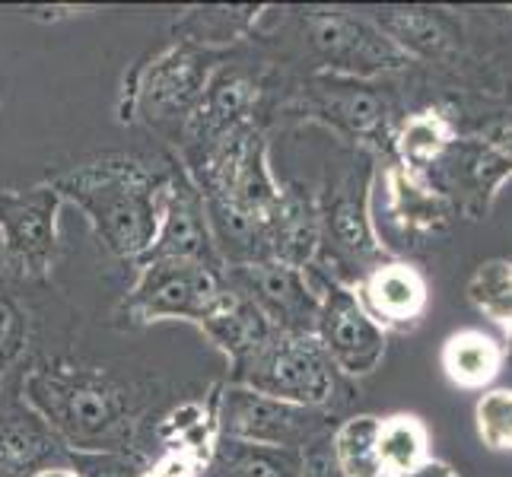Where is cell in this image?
<instances>
[{"label": "cell", "instance_id": "28", "mask_svg": "<svg viewBox=\"0 0 512 477\" xmlns=\"http://www.w3.org/2000/svg\"><path fill=\"white\" fill-rule=\"evenodd\" d=\"M210 420H217V388L207 398H188V401L175 404V408L160 420V427H156V439H160L166 449L179 446L185 436L201 430Z\"/></svg>", "mask_w": 512, "mask_h": 477}, {"label": "cell", "instance_id": "13", "mask_svg": "<svg viewBox=\"0 0 512 477\" xmlns=\"http://www.w3.org/2000/svg\"><path fill=\"white\" fill-rule=\"evenodd\" d=\"M70 452L42 414L23 401L20 388L0 395V477H35L51 468H70Z\"/></svg>", "mask_w": 512, "mask_h": 477}, {"label": "cell", "instance_id": "24", "mask_svg": "<svg viewBox=\"0 0 512 477\" xmlns=\"http://www.w3.org/2000/svg\"><path fill=\"white\" fill-rule=\"evenodd\" d=\"M29 350V315L0 280V395L20 388L23 360Z\"/></svg>", "mask_w": 512, "mask_h": 477}, {"label": "cell", "instance_id": "27", "mask_svg": "<svg viewBox=\"0 0 512 477\" xmlns=\"http://www.w3.org/2000/svg\"><path fill=\"white\" fill-rule=\"evenodd\" d=\"M481 443L493 452H512V388H490L474 408Z\"/></svg>", "mask_w": 512, "mask_h": 477}, {"label": "cell", "instance_id": "5", "mask_svg": "<svg viewBox=\"0 0 512 477\" xmlns=\"http://www.w3.org/2000/svg\"><path fill=\"white\" fill-rule=\"evenodd\" d=\"M226 299L229 287L223 271L194 261H150L140 264L134 287L118 306V318L128 325L182 318L201 328L226 306Z\"/></svg>", "mask_w": 512, "mask_h": 477}, {"label": "cell", "instance_id": "33", "mask_svg": "<svg viewBox=\"0 0 512 477\" xmlns=\"http://www.w3.org/2000/svg\"><path fill=\"white\" fill-rule=\"evenodd\" d=\"M35 477H80V471L70 465V468H51V471H42V474H35Z\"/></svg>", "mask_w": 512, "mask_h": 477}, {"label": "cell", "instance_id": "29", "mask_svg": "<svg viewBox=\"0 0 512 477\" xmlns=\"http://www.w3.org/2000/svg\"><path fill=\"white\" fill-rule=\"evenodd\" d=\"M74 468L80 477H140L147 465L140 462L137 452H102V455H77Z\"/></svg>", "mask_w": 512, "mask_h": 477}, {"label": "cell", "instance_id": "19", "mask_svg": "<svg viewBox=\"0 0 512 477\" xmlns=\"http://www.w3.org/2000/svg\"><path fill=\"white\" fill-rule=\"evenodd\" d=\"M201 477H303V452L249 446L220 436Z\"/></svg>", "mask_w": 512, "mask_h": 477}, {"label": "cell", "instance_id": "10", "mask_svg": "<svg viewBox=\"0 0 512 477\" xmlns=\"http://www.w3.org/2000/svg\"><path fill=\"white\" fill-rule=\"evenodd\" d=\"M315 338L344 376H369L385 357V328L363 309L357 290L338 280H331L325 293H319Z\"/></svg>", "mask_w": 512, "mask_h": 477}, {"label": "cell", "instance_id": "9", "mask_svg": "<svg viewBox=\"0 0 512 477\" xmlns=\"http://www.w3.org/2000/svg\"><path fill=\"white\" fill-rule=\"evenodd\" d=\"M150 261H194V264H207L214 271H226L214 245V233H210L204 194L179 166L169 172L156 236L150 242V249L137 258V268Z\"/></svg>", "mask_w": 512, "mask_h": 477}, {"label": "cell", "instance_id": "17", "mask_svg": "<svg viewBox=\"0 0 512 477\" xmlns=\"http://www.w3.org/2000/svg\"><path fill=\"white\" fill-rule=\"evenodd\" d=\"M303 112H312L315 118L331 121L350 134H369L382 125L385 102L379 93L360 83H344V80H319L309 99L303 102Z\"/></svg>", "mask_w": 512, "mask_h": 477}, {"label": "cell", "instance_id": "22", "mask_svg": "<svg viewBox=\"0 0 512 477\" xmlns=\"http://www.w3.org/2000/svg\"><path fill=\"white\" fill-rule=\"evenodd\" d=\"M430 436L423 420L414 414H392L379 417L376 433V455L382 477H408L430 458Z\"/></svg>", "mask_w": 512, "mask_h": 477}, {"label": "cell", "instance_id": "7", "mask_svg": "<svg viewBox=\"0 0 512 477\" xmlns=\"http://www.w3.org/2000/svg\"><path fill=\"white\" fill-rule=\"evenodd\" d=\"M61 204L48 182L0 191V255L16 280H45L55 268Z\"/></svg>", "mask_w": 512, "mask_h": 477}, {"label": "cell", "instance_id": "26", "mask_svg": "<svg viewBox=\"0 0 512 477\" xmlns=\"http://www.w3.org/2000/svg\"><path fill=\"white\" fill-rule=\"evenodd\" d=\"M468 296L493 322L512 325V264L506 261L481 264L468 284Z\"/></svg>", "mask_w": 512, "mask_h": 477}, {"label": "cell", "instance_id": "3", "mask_svg": "<svg viewBox=\"0 0 512 477\" xmlns=\"http://www.w3.org/2000/svg\"><path fill=\"white\" fill-rule=\"evenodd\" d=\"M220 61V51H204L172 39V45L156 51L153 58L131 67L121 90L118 118L125 125L144 121L150 128L182 134Z\"/></svg>", "mask_w": 512, "mask_h": 477}, {"label": "cell", "instance_id": "2", "mask_svg": "<svg viewBox=\"0 0 512 477\" xmlns=\"http://www.w3.org/2000/svg\"><path fill=\"white\" fill-rule=\"evenodd\" d=\"M169 172L153 169L137 156L105 153L51 175L48 185L61 194V201L83 210L99 242L115 258L137 264L156 236Z\"/></svg>", "mask_w": 512, "mask_h": 477}, {"label": "cell", "instance_id": "20", "mask_svg": "<svg viewBox=\"0 0 512 477\" xmlns=\"http://www.w3.org/2000/svg\"><path fill=\"white\" fill-rule=\"evenodd\" d=\"M503 366V347L478 328H465L443 344L446 376L462 388H487Z\"/></svg>", "mask_w": 512, "mask_h": 477}, {"label": "cell", "instance_id": "1", "mask_svg": "<svg viewBox=\"0 0 512 477\" xmlns=\"http://www.w3.org/2000/svg\"><path fill=\"white\" fill-rule=\"evenodd\" d=\"M20 395L70 452H134L140 427L137 395L105 369L67 360L35 363L20 379Z\"/></svg>", "mask_w": 512, "mask_h": 477}, {"label": "cell", "instance_id": "11", "mask_svg": "<svg viewBox=\"0 0 512 477\" xmlns=\"http://www.w3.org/2000/svg\"><path fill=\"white\" fill-rule=\"evenodd\" d=\"M226 287L261 309L268 322L284 334H315L319 293L309 287L306 271L287 268L280 261H255L242 268H226Z\"/></svg>", "mask_w": 512, "mask_h": 477}, {"label": "cell", "instance_id": "14", "mask_svg": "<svg viewBox=\"0 0 512 477\" xmlns=\"http://www.w3.org/2000/svg\"><path fill=\"white\" fill-rule=\"evenodd\" d=\"M357 299L382 328H411L427 309V280L408 261H379L360 280Z\"/></svg>", "mask_w": 512, "mask_h": 477}, {"label": "cell", "instance_id": "21", "mask_svg": "<svg viewBox=\"0 0 512 477\" xmlns=\"http://www.w3.org/2000/svg\"><path fill=\"white\" fill-rule=\"evenodd\" d=\"M319 220H322V239L328 233L341 252L353 258L379 252L373 223H369V210H366V191L353 188V182H347L341 191H334L331 204L322 210Z\"/></svg>", "mask_w": 512, "mask_h": 477}, {"label": "cell", "instance_id": "25", "mask_svg": "<svg viewBox=\"0 0 512 477\" xmlns=\"http://www.w3.org/2000/svg\"><path fill=\"white\" fill-rule=\"evenodd\" d=\"M449 144H452V128L446 125V118L436 112H423L408 118V125L401 128L398 156L408 169H423L436 163Z\"/></svg>", "mask_w": 512, "mask_h": 477}, {"label": "cell", "instance_id": "32", "mask_svg": "<svg viewBox=\"0 0 512 477\" xmlns=\"http://www.w3.org/2000/svg\"><path fill=\"white\" fill-rule=\"evenodd\" d=\"M80 13L77 7H45V10H26V16L32 20H61V16H74Z\"/></svg>", "mask_w": 512, "mask_h": 477}, {"label": "cell", "instance_id": "23", "mask_svg": "<svg viewBox=\"0 0 512 477\" xmlns=\"http://www.w3.org/2000/svg\"><path fill=\"white\" fill-rule=\"evenodd\" d=\"M376 433H379V417L373 414L350 417L331 433V458L338 465L341 477H382L379 455H376Z\"/></svg>", "mask_w": 512, "mask_h": 477}, {"label": "cell", "instance_id": "30", "mask_svg": "<svg viewBox=\"0 0 512 477\" xmlns=\"http://www.w3.org/2000/svg\"><path fill=\"white\" fill-rule=\"evenodd\" d=\"M204 468H207V462L201 455L172 446L156 458L153 465H147L144 471H140V477H201Z\"/></svg>", "mask_w": 512, "mask_h": 477}, {"label": "cell", "instance_id": "4", "mask_svg": "<svg viewBox=\"0 0 512 477\" xmlns=\"http://www.w3.org/2000/svg\"><path fill=\"white\" fill-rule=\"evenodd\" d=\"M229 382L255 388L271 398L328 411L334 392H338V369L315 334L274 331L258 350L229 366Z\"/></svg>", "mask_w": 512, "mask_h": 477}, {"label": "cell", "instance_id": "16", "mask_svg": "<svg viewBox=\"0 0 512 477\" xmlns=\"http://www.w3.org/2000/svg\"><path fill=\"white\" fill-rule=\"evenodd\" d=\"M268 7L255 4H220V7H191L172 26L175 42L198 45L204 51H220L242 39H255V26Z\"/></svg>", "mask_w": 512, "mask_h": 477}, {"label": "cell", "instance_id": "15", "mask_svg": "<svg viewBox=\"0 0 512 477\" xmlns=\"http://www.w3.org/2000/svg\"><path fill=\"white\" fill-rule=\"evenodd\" d=\"M271 258L287 268L306 271L322 249V220L303 188H280L277 207L268 223Z\"/></svg>", "mask_w": 512, "mask_h": 477}, {"label": "cell", "instance_id": "8", "mask_svg": "<svg viewBox=\"0 0 512 477\" xmlns=\"http://www.w3.org/2000/svg\"><path fill=\"white\" fill-rule=\"evenodd\" d=\"M296 39H303L322 64L341 74L366 77L401 64V51L373 23L338 10H309L299 16Z\"/></svg>", "mask_w": 512, "mask_h": 477}, {"label": "cell", "instance_id": "18", "mask_svg": "<svg viewBox=\"0 0 512 477\" xmlns=\"http://www.w3.org/2000/svg\"><path fill=\"white\" fill-rule=\"evenodd\" d=\"M201 328H204L207 338L223 350L229 366L245 360L252 350H258L277 331L268 318L261 315V309L255 303H249V299L233 293V290H229L226 306L214 318H207Z\"/></svg>", "mask_w": 512, "mask_h": 477}, {"label": "cell", "instance_id": "6", "mask_svg": "<svg viewBox=\"0 0 512 477\" xmlns=\"http://www.w3.org/2000/svg\"><path fill=\"white\" fill-rule=\"evenodd\" d=\"M217 430L236 443L306 452L328 439V411L226 382L217 385Z\"/></svg>", "mask_w": 512, "mask_h": 477}, {"label": "cell", "instance_id": "12", "mask_svg": "<svg viewBox=\"0 0 512 477\" xmlns=\"http://www.w3.org/2000/svg\"><path fill=\"white\" fill-rule=\"evenodd\" d=\"M261 99V77L249 64L220 61L207 80L204 96L185 121V150H198L236 131L255 128V109Z\"/></svg>", "mask_w": 512, "mask_h": 477}, {"label": "cell", "instance_id": "31", "mask_svg": "<svg viewBox=\"0 0 512 477\" xmlns=\"http://www.w3.org/2000/svg\"><path fill=\"white\" fill-rule=\"evenodd\" d=\"M408 477H462L458 474L452 465H446V462H439V458H427L417 471H411Z\"/></svg>", "mask_w": 512, "mask_h": 477}]
</instances>
